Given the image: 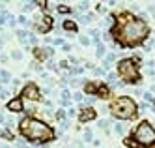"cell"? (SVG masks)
Segmentation results:
<instances>
[{
    "label": "cell",
    "mask_w": 155,
    "mask_h": 148,
    "mask_svg": "<svg viewBox=\"0 0 155 148\" xmlns=\"http://www.w3.org/2000/svg\"><path fill=\"white\" fill-rule=\"evenodd\" d=\"M34 2H28V4H24V11H30V9H34Z\"/></svg>",
    "instance_id": "d6986e66"
},
{
    "label": "cell",
    "mask_w": 155,
    "mask_h": 148,
    "mask_svg": "<svg viewBox=\"0 0 155 148\" xmlns=\"http://www.w3.org/2000/svg\"><path fill=\"white\" fill-rule=\"evenodd\" d=\"M64 28H66V30H69V32H77V22L66 21V22H64Z\"/></svg>",
    "instance_id": "7c38bea8"
},
{
    "label": "cell",
    "mask_w": 155,
    "mask_h": 148,
    "mask_svg": "<svg viewBox=\"0 0 155 148\" xmlns=\"http://www.w3.org/2000/svg\"><path fill=\"white\" fill-rule=\"evenodd\" d=\"M2 122H4V116H2V114H0V124H2Z\"/></svg>",
    "instance_id": "f1b7e54d"
},
{
    "label": "cell",
    "mask_w": 155,
    "mask_h": 148,
    "mask_svg": "<svg viewBox=\"0 0 155 148\" xmlns=\"http://www.w3.org/2000/svg\"><path fill=\"white\" fill-rule=\"evenodd\" d=\"M8 109L11 112H21L22 111V99L15 98V99H11V101H8Z\"/></svg>",
    "instance_id": "ba28073f"
},
{
    "label": "cell",
    "mask_w": 155,
    "mask_h": 148,
    "mask_svg": "<svg viewBox=\"0 0 155 148\" xmlns=\"http://www.w3.org/2000/svg\"><path fill=\"white\" fill-rule=\"evenodd\" d=\"M118 75L123 79L127 85L131 83H140L138 79V66L133 62V58H123L118 62Z\"/></svg>",
    "instance_id": "5b68a950"
},
{
    "label": "cell",
    "mask_w": 155,
    "mask_h": 148,
    "mask_svg": "<svg viewBox=\"0 0 155 148\" xmlns=\"http://www.w3.org/2000/svg\"><path fill=\"white\" fill-rule=\"evenodd\" d=\"M35 26H37V30L39 32H49L51 28H53V19L51 17H47V15H45L43 19H39V21H37V24H35Z\"/></svg>",
    "instance_id": "52a82bcc"
},
{
    "label": "cell",
    "mask_w": 155,
    "mask_h": 148,
    "mask_svg": "<svg viewBox=\"0 0 155 148\" xmlns=\"http://www.w3.org/2000/svg\"><path fill=\"white\" fill-rule=\"evenodd\" d=\"M105 54H106V49H105V45H99V47H97V56H99V58H103Z\"/></svg>",
    "instance_id": "9a60e30c"
},
{
    "label": "cell",
    "mask_w": 155,
    "mask_h": 148,
    "mask_svg": "<svg viewBox=\"0 0 155 148\" xmlns=\"http://www.w3.org/2000/svg\"><path fill=\"white\" fill-rule=\"evenodd\" d=\"M116 38L120 40L122 45H138L148 38L150 34V26H148L144 19H138V17H131V15H125L123 21L116 26L114 30Z\"/></svg>",
    "instance_id": "6da1fadb"
},
{
    "label": "cell",
    "mask_w": 155,
    "mask_h": 148,
    "mask_svg": "<svg viewBox=\"0 0 155 148\" xmlns=\"http://www.w3.org/2000/svg\"><path fill=\"white\" fill-rule=\"evenodd\" d=\"M144 99H146V101H150V103H153V96H151V92H146V94H144Z\"/></svg>",
    "instance_id": "e0dca14e"
},
{
    "label": "cell",
    "mask_w": 155,
    "mask_h": 148,
    "mask_svg": "<svg viewBox=\"0 0 155 148\" xmlns=\"http://www.w3.org/2000/svg\"><path fill=\"white\" fill-rule=\"evenodd\" d=\"M97 98H108V96H110V90L106 88V86H103V85H99L97 86Z\"/></svg>",
    "instance_id": "30bf717a"
},
{
    "label": "cell",
    "mask_w": 155,
    "mask_h": 148,
    "mask_svg": "<svg viewBox=\"0 0 155 148\" xmlns=\"http://www.w3.org/2000/svg\"><path fill=\"white\" fill-rule=\"evenodd\" d=\"M56 118H60V120L64 118V111H62V109H58V112H56Z\"/></svg>",
    "instance_id": "cb8c5ba5"
},
{
    "label": "cell",
    "mask_w": 155,
    "mask_h": 148,
    "mask_svg": "<svg viewBox=\"0 0 155 148\" xmlns=\"http://www.w3.org/2000/svg\"><path fill=\"white\" fill-rule=\"evenodd\" d=\"M84 139H86V141H90V139H92V131H90V130L84 133Z\"/></svg>",
    "instance_id": "d4e9b609"
},
{
    "label": "cell",
    "mask_w": 155,
    "mask_h": 148,
    "mask_svg": "<svg viewBox=\"0 0 155 148\" xmlns=\"http://www.w3.org/2000/svg\"><path fill=\"white\" fill-rule=\"evenodd\" d=\"M21 133L32 143H49L54 139V131L49 124L37 120V118H22Z\"/></svg>",
    "instance_id": "7a4b0ae2"
},
{
    "label": "cell",
    "mask_w": 155,
    "mask_h": 148,
    "mask_svg": "<svg viewBox=\"0 0 155 148\" xmlns=\"http://www.w3.org/2000/svg\"><path fill=\"white\" fill-rule=\"evenodd\" d=\"M151 105H153V112H155V99H153V103H151Z\"/></svg>",
    "instance_id": "f546056e"
},
{
    "label": "cell",
    "mask_w": 155,
    "mask_h": 148,
    "mask_svg": "<svg viewBox=\"0 0 155 148\" xmlns=\"http://www.w3.org/2000/svg\"><path fill=\"white\" fill-rule=\"evenodd\" d=\"M133 137H135V143L137 144L151 146V144H155V128L151 126L148 120H144V122H140V124L137 126Z\"/></svg>",
    "instance_id": "277c9868"
},
{
    "label": "cell",
    "mask_w": 155,
    "mask_h": 148,
    "mask_svg": "<svg viewBox=\"0 0 155 148\" xmlns=\"http://www.w3.org/2000/svg\"><path fill=\"white\" fill-rule=\"evenodd\" d=\"M56 9L60 11V13H69V11H71V8H69V6H66V4H60V6H56Z\"/></svg>",
    "instance_id": "5bb4252c"
},
{
    "label": "cell",
    "mask_w": 155,
    "mask_h": 148,
    "mask_svg": "<svg viewBox=\"0 0 155 148\" xmlns=\"http://www.w3.org/2000/svg\"><path fill=\"white\" fill-rule=\"evenodd\" d=\"M112 22H114V15H108V17H106V26H110Z\"/></svg>",
    "instance_id": "44dd1931"
},
{
    "label": "cell",
    "mask_w": 155,
    "mask_h": 148,
    "mask_svg": "<svg viewBox=\"0 0 155 148\" xmlns=\"http://www.w3.org/2000/svg\"><path fill=\"white\" fill-rule=\"evenodd\" d=\"M150 148H155V144H151V146H150Z\"/></svg>",
    "instance_id": "1f68e13d"
},
{
    "label": "cell",
    "mask_w": 155,
    "mask_h": 148,
    "mask_svg": "<svg viewBox=\"0 0 155 148\" xmlns=\"http://www.w3.org/2000/svg\"><path fill=\"white\" fill-rule=\"evenodd\" d=\"M84 90L88 92V94H93V96H95V94H97V85H93V83H88V85L84 86Z\"/></svg>",
    "instance_id": "8fae6325"
},
{
    "label": "cell",
    "mask_w": 155,
    "mask_h": 148,
    "mask_svg": "<svg viewBox=\"0 0 155 148\" xmlns=\"http://www.w3.org/2000/svg\"><path fill=\"white\" fill-rule=\"evenodd\" d=\"M0 77H2V79H4V83H6L9 79V73L8 71H0Z\"/></svg>",
    "instance_id": "ffe728a7"
},
{
    "label": "cell",
    "mask_w": 155,
    "mask_h": 148,
    "mask_svg": "<svg viewBox=\"0 0 155 148\" xmlns=\"http://www.w3.org/2000/svg\"><path fill=\"white\" fill-rule=\"evenodd\" d=\"M151 90H153V92H155V85H153V86H151Z\"/></svg>",
    "instance_id": "4dcf8cb0"
},
{
    "label": "cell",
    "mask_w": 155,
    "mask_h": 148,
    "mask_svg": "<svg viewBox=\"0 0 155 148\" xmlns=\"http://www.w3.org/2000/svg\"><path fill=\"white\" fill-rule=\"evenodd\" d=\"M97 11H105V6H103V4H97Z\"/></svg>",
    "instance_id": "83f0119b"
},
{
    "label": "cell",
    "mask_w": 155,
    "mask_h": 148,
    "mask_svg": "<svg viewBox=\"0 0 155 148\" xmlns=\"http://www.w3.org/2000/svg\"><path fill=\"white\" fill-rule=\"evenodd\" d=\"M22 96H24L26 99H34V101H35V99H39L41 94H39V90L35 88L34 83H28V85L22 88Z\"/></svg>",
    "instance_id": "8992f818"
},
{
    "label": "cell",
    "mask_w": 155,
    "mask_h": 148,
    "mask_svg": "<svg viewBox=\"0 0 155 148\" xmlns=\"http://www.w3.org/2000/svg\"><path fill=\"white\" fill-rule=\"evenodd\" d=\"M93 118H95V111H93L92 107L82 109V112H80V120H82V122H86V120H93Z\"/></svg>",
    "instance_id": "9c48e42d"
},
{
    "label": "cell",
    "mask_w": 155,
    "mask_h": 148,
    "mask_svg": "<svg viewBox=\"0 0 155 148\" xmlns=\"http://www.w3.org/2000/svg\"><path fill=\"white\" fill-rule=\"evenodd\" d=\"M108 126H110V122H108V120H101V122H99V128H103V130H108Z\"/></svg>",
    "instance_id": "2e32d148"
},
{
    "label": "cell",
    "mask_w": 155,
    "mask_h": 148,
    "mask_svg": "<svg viewBox=\"0 0 155 148\" xmlns=\"http://www.w3.org/2000/svg\"><path fill=\"white\" fill-rule=\"evenodd\" d=\"M110 112L120 120H127V118H133L137 114V103L129 96H122L110 103Z\"/></svg>",
    "instance_id": "3957f363"
},
{
    "label": "cell",
    "mask_w": 155,
    "mask_h": 148,
    "mask_svg": "<svg viewBox=\"0 0 155 148\" xmlns=\"http://www.w3.org/2000/svg\"><path fill=\"white\" fill-rule=\"evenodd\" d=\"M79 8H80V9H82V11H84V9H88V2H82V4H80V6H79Z\"/></svg>",
    "instance_id": "484cf974"
},
{
    "label": "cell",
    "mask_w": 155,
    "mask_h": 148,
    "mask_svg": "<svg viewBox=\"0 0 155 148\" xmlns=\"http://www.w3.org/2000/svg\"><path fill=\"white\" fill-rule=\"evenodd\" d=\"M73 98H75V101H80V99H82V94H80V92H75Z\"/></svg>",
    "instance_id": "603a6c76"
},
{
    "label": "cell",
    "mask_w": 155,
    "mask_h": 148,
    "mask_svg": "<svg viewBox=\"0 0 155 148\" xmlns=\"http://www.w3.org/2000/svg\"><path fill=\"white\" fill-rule=\"evenodd\" d=\"M80 43H82V45H90V40L86 36H82V38H80Z\"/></svg>",
    "instance_id": "7402d4cb"
},
{
    "label": "cell",
    "mask_w": 155,
    "mask_h": 148,
    "mask_svg": "<svg viewBox=\"0 0 155 148\" xmlns=\"http://www.w3.org/2000/svg\"><path fill=\"white\" fill-rule=\"evenodd\" d=\"M114 131H116V133H123V126H122V124H116V128H114Z\"/></svg>",
    "instance_id": "ac0fdd59"
},
{
    "label": "cell",
    "mask_w": 155,
    "mask_h": 148,
    "mask_svg": "<svg viewBox=\"0 0 155 148\" xmlns=\"http://www.w3.org/2000/svg\"><path fill=\"white\" fill-rule=\"evenodd\" d=\"M19 22H21V24H26L28 21H26V17H19Z\"/></svg>",
    "instance_id": "4316f807"
},
{
    "label": "cell",
    "mask_w": 155,
    "mask_h": 148,
    "mask_svg": "<svg viewBox=\"0 0 155 148\" xmlns=\"http://www.w3.org/2000/svg\"><path fill=\"white\" fill-rule=\"evenodd\" d=\"M0 135H2L4 139H8V141H15V135L11 133V131H0Z\"/></svg>",
    "instance_id": "4fadbf2b"
}]
</instances>
